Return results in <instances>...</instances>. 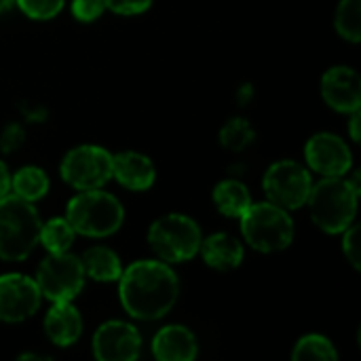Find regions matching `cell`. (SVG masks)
Instances as JSON below:
<instances>
[{
  "label": "cell",
  "instance_id": "obj_1",
  "mask_svg": "<svg viewBox=\"0 0 361 361\" xmlns=\"http://www.w3.org/2000/svg\"><path fill=\"white\" fill-rule=\"evenodd\" d=\"M180 281L167 262L140 260L118 277V298L123 309L142 322L165 317L178 302Z\"/></svg>",
  "mask_w": 361,
  "mask_h": 361
},
{
  "label": "cell",
  "instance_id": "obj_2",
  "mask_svg": "<svg viewBox=\"0 0 361 361\" xmlns=\"http://www.w3.org/2000/svg\"><path fill=\"white\" fill-rule=\"evenodd\" d=\"M40 216L36 207L17 197L0 199V260L21 262L40 243Z\"/></svg>",
  "mask_w": 361,
  "mask_h": 361
},
{
  "label": "cell",
  "instance_id": "obj_3",
  "mask_svg": "<svg viewBox=\"0 0 361 361\" xmlns=\"http://www.w3.org/2000/svg\"><path fill=\"white\" fill-rule=\"evenodd\" d=\"M360 192L343 178H324L311 186L307 205L317 228L338 235L355 222Z\"/></svg>",
  "mask_w": 361,
  "mask_h": 361
},
{
  "label": "cell",
  "instance_id": "obj_4",
  "mask_svg": "<svg viewBox=\"0 0 361 361\" xmlns=\"http://www.w3.org/2000/svg\"><path fill=\"white\" fill-rule=\"evenodd\" d=\"M66 220L72 224L74 233L102 239L114 235L123 226L125 209L114 195L104 192L102 188H91L80 190L74 199H70Z\"/></svg>",
  "mask_w": 361,
  "mask_h": 361
},
{
  "label": "cell",
  "instance_id": "obj_5",
  "mask_svg": "<svg viewBox=\"0 0 361 361\" xmlns=\"http://www.w3.org/2000/svg\"><path fill=\"white\" fill-rule=\"evenodd\" d=\"M241 220L243 239L258 252L275 254L290 247L294 239V222L288 209L267 201V203H252Z\"/></svg>",
  "mask_w": 361,
  "mask_h": 361
},
{
  "label": "cell",
  "instance_id": "obj_6",
  "mask_svg": "<svg viewBox=\"0 0 361 361\" xmlns=\"http://www.w3.org/2000/svg\"><path fill=\"white\" fill-rule=\"evenodd\" d=\"M199 224L182 214H167L152 222L148 243L163 262H186L201 245Z\"/></svg>",
  "mask_w": 361,
  "mask_h": 361
},
{
  "label": "cell",
  "instance_id": "obj_7",
  "mask_svg": "<svg viewBox=\"0 0 361 361\" xmlns=\"http://www.w3.org/2000/svg\"><path fill=\"white\" fill-rule=\"evenodd\" d=\"M36 286L40 294L51 302H70L74 300L85 286V271L80 258L61 252L49 254L36 273Z\"/></svg>",
  "mask_w": 361,
  "mask_h": 361
},
{
  "label": "cell",
  "instance_id": "obj_8",
  "mask_svg": "<svg viewBox=\"0 0 361 361\" xmlns=\"http://www.w3.org/2000/svg\"><path fill=\"white\" fill-rule=\"evenodd\" d=\"M61 178L76 190L102 188L112 178V154L102 146H76L61 159Z\"/></svg>",
  "mask_w": 361,
  "mask_h": 361
},
{
  "label": "cell",
  "instance_id": "obj_9",
  "mask_svg": "<svg viewBox=\"0 0 361 361\" xmlns=\"http://www.w3.org/2000/svg\"><path fill=\"white\" fill-rule=\"evenodd\" d=\"M313 180L307 167L296 161H277L273 163L262 180L267 199L283 209H300L307 205Z\"/></svg>",
  "mask_w": 361,
  "mask_h": 361
},
{
  "label": "cell",
  "instance_id": "obj_10",
  "mask_svg": "<svg viewBox=\"0 0 361 361\" xmlns=\"http://www.w3.org/2000/svg\"><path fill=\"white\" fill-rule=\"evenodd\" d=\"M42 294L34 279L8 273L0 275V322L19 324L30 319L40 307Z\"/></svg>",
  "mask_w": 361,
  "mask_h": 361
},
{
  "label": "cell",
  "instance_id": "obj_11",
  "mask_svg": "<svg viewBox=\"0 0 361 361\" xmlns=\"http://www.w3.org/2000/svg\"><path fill=\"white\" fill-rule=\"evenodd\" d=\"M142 351L140 332L125 322H106L93 334V355L99 361H135Z\"/></svg>",
  "mask_w": 361,
  "mask_h": 361
},
{
  "label": "cell",
  "instance_id": "obj_12",
  "mask_svg": "<svg viewBox=\"0 0 361 361\" xmlns=\"http://www.w3.org/2000/svg\"><path fill=\"white\" fill-rule=\"evenodd\" d=\"M305 159L313 171L324 178H341L349 173L353 157L349 146L334 133H317L305 146Z\"/></svg>",
  "mask_w": 361,
  "mask_h": 361
},
{
  "label": "cell",
  "instance_id": "obj_13",
  "mask_svg": "<svg viewBox=\"0 0 361 361\" xmlns=\"http://www.w3.org/2000/svg\"><path fill=\"white\" fill-rule=\"evenodd\" d=\"M322 97L336 112H355V110H360V74L349 66L330 68L322 76Z\"/></svg>",
  "mask_w": 361,
  "mask_h": 361
},
{
  "label": "cell",
  "instance_id": "obj_14",
  "mask_svg": "<svg viewBox=\"0 0 361 361\" xmlns=\"http://www.w3.org/2000/svg\"><path fill=\"white\" fill-rule=\"evenodd\" d=\"M112 178L129 190H148L157 180V169L146 154L127 150L112 157Z\"/></svg>",
  "mask_w": 361,
  "mask_h": 361
},
{
  "label": "cell",
  "instance_id": "obj_15",
  "mask_svg": "<svg viewBox=\"0 0 361 361\" xmlns=\"http://www.w3.org/2000/svg\"><path fill=\"white\" fill-rule=\"evenodd\" d=\"M197 353V336L184 326H165L152 338V355L159 361H192Z\"/></svg>",
  "mask_w": 361,
  "mask_h": 361
},
{
  "label": "cell",
  "instance_id": "obj_16",
  "mask_svg": "<svg viewBox=\"0 0 361 361\" xmlns=\"http://www.w3.org/2000/svg\"><path fill=\"white\" fill-rule=\"evenodd\" d=\"M44 332L49 341L57 347L74 345L82 334L80 313L70 302H53L51 311L44 317Z\"/></svg>",
  "mask_w": 361,
  "mask_h": 361
},
{
  "label": "cell",
  "instance_id": "obj_17",
  "mask_svg": "<svg viewBox=\"0 0 361 361\" xmlns=\"http://www.w3.org/2000/svg\"><path fill=\"white\" fill-rule=\"evenodd\" d=\"M199 252L216 271H233L243 262V245L228 233H216L207 239H201Z\"/></svg>",
  "mask_w": 361,
  "mask_h": 361
},
{
  "label": "cell",
  "instance_id": "obj_18",
  "mask_svg": "<svg viewBox=\"0 0 361 361\" xmlns=\"http://www.w3.org/2000/svg\"><path fill=\"white\" fill-rule=\"evenodd\" d=\"M80 262H82L85 277H91L93 281H118L123 273L118 256L110 247H104V245L89 247L82 254Z\"/></svg>",
  "mask_w": 361,
  "mask_h": 361
},
{
  "label": "cell",
  "instance_id": "obj_19",
  "mask_svg": "<svg viewBox=\"0 0 361 361\" xmlns=\"http://www.w3.org/2000/svg\"><path fill=\"white\" fill-rule=\"evenodd\" d=\"M214 203L220 214L228 218H241L245 209L252 205L250 188L239 180H222L214 188Z\"/></svg>",
  "mask_w": 361,
  "mask_h": 361
},
{
  "label": "cell",
  "instance_id": "obj_20",
  "mask_svg": "<svg viewBox=\"0 0 361 361\" xmlns=\"http://www.w3.org/2000/svg\"><path fill=\"white\" fill-rule=\"evenodd\" d=\"M11 188L17 197L34 203L49 192V176L40 167H23L11 178Z\"/></svg>",
  "mask_w": 361,
  "mask_h": 361
},
{
  "label": "cell",
  "instance_id": "obj_21",
  "mask_svg": "<svg viewBox=\"0 0 361 361\" xmlns=\"http://www.w3.org/2000/svg\"><path fill=\"white\" fill-rule=\"evenodd\" d=\"M74 228L66 218H53L40 226V243L49 254L68 252L74 243Z\"/></svg>",
  "mask_w": 361,
  "mask_h": 361
},
{
  "label": "cell",
  "instance_id": "obj_22",
  "mask_svg": "<svg viewBox=\"0 0 361 361\" xmlns=\"http://www.w3.org/2000/svg\"><path fill=\"white\" fill-rule=\"evenodd\" d=\"M292 360L334 361L338 360V353H336L334 345L326 336H322V334H307V336H302L296 343V347L292 351Z\"/></svg>",
  "mask_w": 361,
  "mask_h": 361
},
{
  "label": "cell",
  "instance_id": "obj_23",
  "mask_svg": "<svg viewBox=\"0 0 361 361\" xmlns=\"http://www.w3.org/2000/svg\"><path fill=\"white\" fill-rule=\"evenodd\" d=\"M334 25L345 40L357 44L361 38V0H341Z\"/></svg>",
  "mask_w": 361,
  "mask_h": 361
},
{
  "label": "cell",
  "instance_id": "obj_24",
  "mask_svg": "<svg viewBox=\"0 0 361 361\" xmlns=\"http://www.w3.org/2000/svg\"><path fill=\"white\" fill-rule=\"evenodd\" d=\"M256 137V131L254 127L250 125L247 118L243 116H235L231 118L222 129H220V144L233 152H241L245 150Z\"/></svg>",
  "mask_w": 361,
  "mask_h": 361
},
{
  "label": "cell",
  "instance_id": "obj_25",
  "mask_svg": "<svg viewBox=\"0 0 361 361\" xmlns=\"http://www.w3.org/2000/svg\"><path fill=\"white\" fill-rule=\"evenodd\" d=\"M15 2L32 19H51L63 8L66 0H15Z\"/></svg>",
  "mask_w": 361,
  "mask_h": 361
},
{
  "label": "cell",
  "instance_id": "obj_26",
  "mask_svg": "<svg viewBox=\"0 0 361 361\" xmlns=\"http://www.w3.org/2000/svg\"><path fill=\"white\" fill-rule=\"evenodd\" d=\"M345 237H343V252H345V258L351 262L353 269H360V226L353 222L349 228L343 231Z\"/></svg>",
  "mask_w": 361,
  "mask_h": 361
},
{
  "label": "cell",
  "instance_id": "obj_27",
  "mask_svg": "<svg viewBox=\"0 0 361 361\" xmlns=\"http://www.w3.org/2000/svg\"><path fill=\"white\" fill-rule=\"evenodd\" d=\"M104 0H72V13L78 21H95L104 13Z\"/></svg>",
  "mask_w": 361,
  "mask_h": 361
},
{
  "label": "cell",
  "instance_id": "obj_28",
  "mask_svg": "<svg viewBox=\"0 0 361 361\" xmlns=\"http://www.w3.org/2000/svg\"><path fill=\"white\" fill-rule=\"evenodd\" d=\"M25 140V131L19 123H8L4 129H2V135H0V150L2 152H15Z\"/></svg>",
  "mask_w": 361,
  "mask_h": 361
},
{
  "label": "cell",
  "instance_id": "obj_29",
  "mask_svg": "<svg viewBox=\"0 0 361 361\" xmlns=\"http://www.w3.org/2000/svg\"><path fill=\"white\" fill-rule=\"evenodd\" d=\"M152 0H104V6L118 15H140L148 11Z\"/></svg>",
  "mask_w": 361,
  "mask_h": 361
},
{
  "label": "cell",
  "instance_id": "obj_30",
  "mask_svg": "<svg viewBox=\"0 0 361 361\" xmlns=\"http://www.w3.org/2000/svg\"><path fill=\"white\" fill-rule=\"evenodd\" d=\"M11 190V173H8V167L0 161V199L6 197Z\"/></svg>",
  "mask_w": 361,
  "mask_h": 361
},
{
  "label": "cell",
  "instance_id": "obj_31",
  "mask_svg": "<svg viewBox=\"0 0 361 361\" xmlns=\"http://www.w3.org/2000/svg\"><path fill=\"white\" fill-rule=\"evenodd\" d=\"M351 123H349V129H351V137L353 142H360V110L351 112Z\"/></svg>",
  "mask_w": 361,
  "mask_h": 361
},
{
  "label": "cell",
  "instance_id": "obj_32",
  "mask_svg": "<svg viewBox=\"0 0 361 361\" xmlns=\"http://www.w3.org/2000/svg\"><path fill=\"white\" fill-rule=\"evenodd\" d=\"M13 4H15V0H0V13L8 11V8H11Z\"/></svg>",
  "mask_w": 361,
  "mask_h": 361
}]
</instances>
